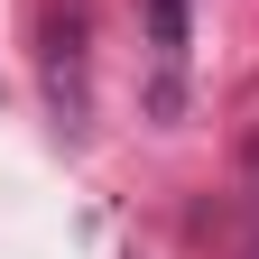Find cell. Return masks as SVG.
<instances>
[{
	"label": "cell",
	"mask_w": 259,
	"mask_h": 259,
	"mask_svg": "<svg viewBox=\"0 0 259 259\" xmlns=\"http://www.w3.org/2000/svg\"><path fill=\"white\" fill-rule=\"evenodd\" d=\"M148 47H157V74L176 93V74H185V0H148Z\"/></svg>",
	"instance_id": "1"
}]
</instances>
